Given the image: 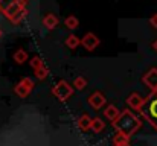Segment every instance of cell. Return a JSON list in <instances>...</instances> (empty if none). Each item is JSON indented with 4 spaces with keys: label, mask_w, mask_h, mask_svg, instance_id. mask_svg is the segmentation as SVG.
<instances>
[{
    "label": "cell",
    "mask_w": 157,
    "mask_h": 146,
    "mask_svg": "<svg viewBox=\"0 0 157 146\" xmlns=\"http://www.w3.org/2000/svg\"><path fill=\"white\" fill-rule=\"evenodd\" d=\"M84 44H86L89 49H92L93 46H96V44H98V40L95 38V35L89 34V35H86V38H84Z\"/></svg>",
    "instance_id": "1"
},
{
    "label": "cell",
    "mask_w": 157,
    "mask_h": 146,
    "mask_svg": "<svg viewBox=\"0 0 157 146\" xmlns=\"http://www.w3.org/2000/svg\"><path fill=\"white\" fill-rule=\"evenodd\" d=\"M44 24H46L48 28H53V26L56 24V18L52 17V15H48V17L44 18Z\"/></svg>",
    "instance_id": "3"
},
{
    "label": "cell",
    "mask_w": 157,
    "mask_h": 146,
    "mask_svg": "<svg viewBox=\"0 0 157 146\" xmlns=\"http://www.w3.org/2000/svg\"><path fill=\"white\" fill-rule=\"evenodd\" d=\"M150 114H151V117L157 120V97L151 102V105H150Z\"/></svg>",
    "instance_id": "2"
},
{
    "label": "cell",
    "mask_w": 157,
    "mask_h": 146,
    "mask_svg": "<svg viewBox=\"0 0 157 146\" xmlns=\"http://www.w3.org/2000/svg\"><path fill=\"white\" fill-rule=\"evenodd\" d=\"M67 43H69L70 46H75V44H78V41L75 40V37H73V35H72V37L69 38V41H67Z\"/></svg>",
    "instance_id": "5"
},
{
    "label": "cell",
    "mask_w": 157,
    "mask_h": 146,
    "mask_svg": "<svg viewBox=\"0 0 157 146\" xmlns=\"http://www.w3.org/2000/svg\"><path fill=\"white\" fill-rule=\"evenodd\" d=\"M154 49H156V50H157V41H156V43H154Z\"/></svg>",
    "instance_id": "7"
},
{
    "label": "cell",
    "mask_w": 157,
    "mask_h": 146,
    "mask_svg": "<svg viewBox=\"0 0 157 146\" xmlns=\"http://www.w3.org/2000/svg\"><path fill=\"white\" fill-rule=\"evenodd\" d=\"M151 24H153L154 28H157V14L156 15H153V18H151Z\"/></svg>",
    "instance_id": "6"
},
{
    "label": "cell",
    "mask_w": 157,
    "mask_h": 146,
    "mask_svg": "<svg viewBox=\"0 0 157 146\" xmlns=\"http://www.w3.org/2000/svg\"><path fill=\"white\" fill-rule=\"evenodd\" d=\"M66 23H67V26H69V28H72V29L78 26V20H75L73 17H69V18L66 20Z\"/></svg>",
    "instance_id": "4"
}]
</instances>
